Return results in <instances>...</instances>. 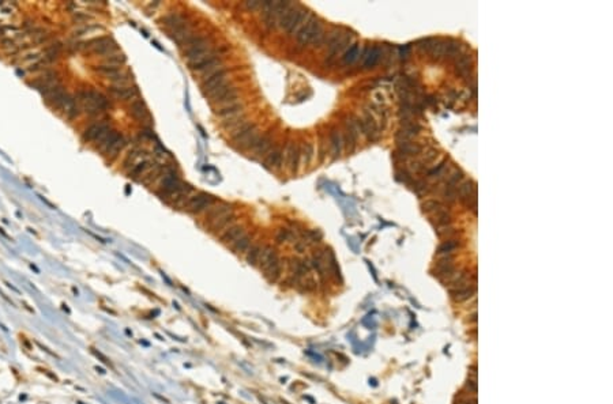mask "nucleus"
I'll list each match as a JSON object with an SVG mask.
<instances>
[{"label": "nucleus", "instance_id": "nucleus-1", "mask_svg": "<svg viewBox=\"0 0 613 404\" xmlns=\"http://www.w3.org/2000/svg\"><path fill=\"white\" fill-rule=\"evenodd\" d=\"M308 16V12L305 8L300 7L297 4H290L278 20V26L286 30L289 34H295V33L300 32V29L304 26Z\"/></svg>", "mask_w": 613, "mask_h": 404}, {"label": "nucleus", "instance_id": "nucleus-2", "mask_svg": "<svg viewBox=\"0 0 613 404\" xmlns=\"http://www.w3.org/2000/svg\"><path fill=\"white\" fill-rule=\"evenodd\" d=\"M231 138L236 146L240 147V148H254V146L260 139V134L255 124L246 122L243 127H240L239 130L232 132Z\"/></svg>", "mask_w": 613, "mask_h": 404}, {"label": "nucleus", "instance_id": "nucleus-3", "mask_svg": "<svg viewBox=\"0 0 613 404\" xmlns=\"http://www.w3.org/2000/svg\"><path fill=\"white\" fill-rule=\"evenodd\" d=\"M79 48H85L87 50H91L95 55L100 56H108L112 53L117 52V44L112 40L111 37H99V38H93V40L87 41L85 44H82Z\"/></svg>", "mask_w": 613, "mask_h": 404}, {"label": "nucleus", "instance_id": "nucleus-4", "mask_svg": "<svg viewBox=\"0 0 613 404\" xmlns=\"http://www.w3.org/2000/svg\"><path fill=\"white\" fill-rule=\"evenodd\" d=\"M322 32H323V30H322V26L321 23H319L316 16L309 15L307 22L304 23V26L300 29V32L297 33V42L300 45H303V46H305V45L313 42V40H315Z\"/></svg>", "mask_w": 613, "mask_h": 404}, {"label": "nucleus", "instance_id": "nucleus-5", "mask_svg": "<svg viewBox=\"0 0 613 404\" xmlns=\"http://www.w3.org/2000/svg\"><path fill=\"white\" fill-rule=\"evenodd\" d=\"M180 48L184 50L185 60L189 61L192 60V59H195L197 56H199L201 53H203L205 50H207V49H210L211 45L206 37L192 36L187 42L180 45Z\"/></svg>", "mask_w": 613, "mask_h": 404}, {"label": "nucleus", "instance_id": "nucleus-6", "mask_svg": "<svg viewBox=\"0 0 613 404\" xmlns=\"http://www.w3.org/2000/svg\"><path fill=\"white\" fill-rule=\"evenodd\" d=\"M214 203H215L214 196L209 195V193H205V192H199V193H197V195H193L189 197L188 201L185 203L184 210L185 211L191 212V214H198V212L205 211L206 208H209Z\"/></svg>", "mask_w": 613, "mask_h": 404}, {"label": "nucleus", "instance_id": "nucleus-7", "mask_svg": "<svg viewBox=\"0 0 613 404\" xmlns=\"http://www.w3.org/2000/svg\"><path fill=\"white\" fill-rule=\"evenodd\" d=\"M225 83H228L227 69L223 67L219 71H217V72L213 73L211 77L207 78L206 81L202 82V91H203L205 95H207V94H210L213 90L218 89V87L224 86Z\"/></svg>", "mask_w": 613, "mask_h": 404}, {"label": "nucleus", "instance_id": "nucleus-8", "mask_svg": "<svg viewBox=\"0 0 613 404\" xmlns=\"http://www.w3.org/2000/svg\"><path fill=\"white\" fill-rule=\"evenodd\" d=\"M108 91H109V94H111L115 99L130 102L134 101L135 98H138V94H139V91H138V89H136L135 86H126V87H113V86H111V87L108 89Z\"/></svg>", "mask_w": 613, "mask_h": 404}, {"label": "nucleus", "instance_id": "nucleus-9", "mask_svg": "<svg viewBox=\"0 0 613 404\" xmlns=\"http://www.w3.org/2000/svg\"><path fill=\"white\" fill-rule=\"evenodd\" d=\"M228 214H232L231 204L224 203V201H218L217 204L214 203L213 206L209 207V211H207V222L211 223V222H214V220H217L218 218L228 215Z\"/></svg>", "mask_w": 613, "mask_h": 404}, {"label": "nucleus", "instance_id": "nucleus-10", "mask_svg": "<svg viewBox=\"0 0 613 404\" xmlns=\"http://www.w3.org/2000/svg\"><path fill=\"white\" fill-rule=\"evenodd\" d=\"M130 113L132 114V117L139 120V121H144L146 118L150 117L148 108H146L144 102L140 98H135L134 101H131V104H130Z\"/></svg>", "mask_w": 613, "mask_h": 404}, {"label": "nucleus", "instance_id": "nucleus-11", "mask_svg": "<svg viewBox=\"0 0 613 404\" xmlns=\"http://www.w3.org/2000/svg\"><path fill=\"white\" fill-rule=\"evenodd\" d=\"M277 259H278V256H277L276 250H274L273 246H270V245L262 246V250H260V255H259V260H258V267H259L262 271H264V269L267 268L268 265L272 264L274 260H277Z\"/></svg>", "mask_w": 613, "mask_h": 404}, {"label": "nucleus", "instance_id": "nucleus-12", "mask_svg": "<svg viewBox=\"0 0 613 404\" xmlns=\"http://www.w3.org/2000/svg\"><path fill=\"white\" fill-rule=\"evenodd\" d=\"M244 234H246V233H244L243 226H240V224H233V226H231V228L228 229V230H225V232L221 234V241H223L224 244L233 245L236 241L240 240V238H241Z\"/></svg>", "mask_w": 613, "mask_h": 404}, {"label": "nucleus", "instance_id": "nucleus-13", "mask_svg": "<svg viewBox=\"0 0 613 404\" xmlns=\"http://www.w3.org/2000/svg\"><path fill=\"white\" fill-rule=\"evenodd\" d=\"M146 159H149V155L146 154V151H143L142 148H134L132 151H130L127 158L124 159V169L131 170L135 165H138L142 161H146Z\"/></svg>", "mask_w": 613, "mask_h": 404}, {"label": "nucleus", "instance_id": "nucleus-14", "mask_svg": "<svg viewBox=\"0 0 613 404\" xmlns=\"http://www.w3.org/2000/svg\"><path fill=\"white\" fill-rule=\"evenodd\" d=\"M60 110H62L63 114H64L67 118L72 120V118L78 117L81 108H79L78 102H77L75 98H72L71 95H67V98L62 104V106H60Z\"/></svg>", "mask_w": 613, "mask_h": 404}, {"label": "nucleus", "instance_id": "nucleus-15", "mask_svg": "<svg viewBox=\"0 0 613 404\" xmlns=\"http://www.w3.org/2000/svg\"><path fill=\"white\" fill-rule=\"evenodd\" d=\"M109 125H111V124L108 122V120H100V121L91 124V125L83 132V140H86V142H94L95 138L100 135V132L103 130H105V128Z\"/></svg>", "mask_w": 613, "mask_h": 404}, {"label": "nucleus", "instance_id": "nucleus-16", "mask_svg": "<svg viewBox=\"0 0 613 404\" xmlns=\"http://www.w3.org/2000/svg\"><path fill=\"white\" fill-rule=\"evenodd\" d=\"M162 23H164V26L166 29H168V32H175V30H177V29L183 28L185 23V18L181 14H177V12H172V14H169V15H166L162 19Z\"/></svg>", "mask_w": 613, "mask_h": 404}, {"label": "nucleus", "instance_id": "nucleus-17", "mask_svg": "<svg viewBox=\"0 0 613 404\" xmlns=\"http://www.w3.org/2000/svg\"><path fill=\"white\" fill-rule=\"evenodd\" d=\"M240 113H244V110H243V105H241L239 101L235 102V104H231V105L224 106V108H221V109L215 110V114H217L219 118H223V120L235 117V116H237V114H240Z\"/></svg>", "mask_w": 613, "mask_h": 404}, {"label": "nucleus", "instance_id": "nucleus-18", "mask_svg": "<svg viewBox=\"0 0 613 404\" xmlns=\"http://www.w3.org/2000/svg\"><path fill=\"white\" fill-rule=\"evenodd\" d=\"M361 134H364L370 140H375L378 138V127L375 124L374 118L370 114H366L365 118L361 120Z\"/></svg>", "mask_w": 613, "mask_h": 404}, {"label": "nucleus", "instance_id": "nucleus-19", "mask_svg": "<svg viewBox=\"0 0 613 404\" xmlns=\"http://www.w3.org/2000/svg\"><path fill=\"white\" fill-rule=\"evenodd\" d=\"M247 121V118H246V114L244 113H240L237 114V116H235V117H231V118H227V120H223V122H221V125H223V128L225 131H228V132H233V131L239 130L240 127H243Z\"/></svg>", "mask_w": 613, "mask_h": 404}, {"label": "nucleus", "instance_id": "nucleus-20", "mask_svg": "<svg viewBox=\"0 0 613 404\" xmlns=\"http://www.w3.org/2000/svg\"><path fill=\"white\" fill-rule=\"evenodd\" d=\"M282 165V151L280 148L268 151V154L264 158V166L267 169H280Z\"/></svg>", "mask_w": 613, "mask_h": 404}, {"label": "nucleus", "instance_id": "nucleus-21", "mask_svg": "<svg viewBox=\"0 0 613 404\" xmlns=\"http://www.w3.org/2000/svg\"><path fill=\"white\" fill-rule=\"evenodd\" d=\"M169 36H170V38H172L175 42H177L179 45H183L184 42H187V41H188L189 38L193 36V34H192V32H191V29L188 28V24H184L183 28L177 29V30H175V32L169 33Z\"/></svg>", "mask_w": 613, "mask_h": 404}, {"label": "nucleus", "instance_id": "nucleus-22", "mask_svg": "<svg viewBox=\"0 0 613 404\" xmlns=\"http://www.w3.org/2000/svg\"><path fill=\"white\" fill-rule=\"evenodd\" d=\"M286 157H288V166L290 171H296L299 167V162H300V153H299V147L295 144H289L286 148Z\"/></svg>", "mask_w": 613, "mask_h": 404}, {"label": "nucleus", "instance_id": "nucleus-23", "mask_svg": "<svg viewBox=\"0 0 613 404\" xmlns=\"http://www.w3.org/2000/svg\"><path fill=\"white\" fill-rule=\"evenodd\" d=\"M281 271H282V263H281L280 259H277L268 265L267 268L264 269L263 272L268 282H277L281 276Z\"/></svg>", "mask_w": 613, "mask_h": 404}, {"label": "nucleus", "instance_id": "nucleus-24", "mask_svg": "<svg viewBox=\"0 0 613 404\" xmlns=\"http://www.w3.org/2000/svg\"><path fill=\"white\" fill-rule=\"evenodd\" d=\"M380 56H382V52H380V49H379L378 46L368 49L365 56H364V67H365V68H374L375 65L379 63V60H380Z\"/></svg>", "mask_w": 613, "mask_h": 404}, {"label": "nucleus", "instance_id": "nucleus-25", "mask_svg": "<svg viewBox=\"0 0 613 404\" xmlns=\"http://www.w3.org/2000/svg\"><path fill=\"white\" fill-rule=\"evenodd\" d=\"M121 136H123V135L120 134V132H117V131H115V130H112L111 132H109V134L105 136V139H104L103 142L99 143V144L95 146V148H99V150L104 154V153H105V151H107L108 148H109V147H111L112 144L116 142V140H117V139L121 138Z\"/></svg>", "mask_w": 613, "mask_h": 404}, {"label": "nucleus", "instance_id": "nucleus-26", "mask_svg": "<svg viewBox=\"0 0 613 404\" xmlns=\"http://www.w3.org/2000/svg\"><path fill=\"white\" fill-rule=\"evenodd\" d=\"M101 61H103L101 64H104V65H111V67H121V65L126 63V56H124L123 53L115 52V53H112V55H108V56H104L103 60Z\"/></svg>", "mask_w": 613, "mask_h": 404}, {"label": "nucleus", "instance_id": "nucleus-27", "mask_svg": "<svg viewBox=\"0 0 613 404\" xmlns=\"http://www.w3.org/2000/svg\"><path fill=\"white\" fill-rule=\"evenodd\" d=\"M474 293H476V286L469 285L466 286V287H463V289L458 290V291H454V293H451V295H453V298L457 302H463L473 297Z\"/></svg>", "mask_w": 613, "mask_h": 404}, {"label": "nucleus", "instance_id": "nucleus-28", "mask_svg": "<svg viewBox=\"0 0 613 404\" xmlns=\"http://www.w3.org/2000/svg\"><path fill=\"white\" fill-rule=\"evenodd\" d=\"M94 71L95 72H99L100 75H103V77L108 78V79H111V78L116 77L117 73L121 72L123 68H121V67H111V65L99 64L94 67Z\"/></svg>", "mask_w": 613, "mask_h": 404}, {"label": "nucleus", "instance_id": "nucleus-29", "mask_svg": "<svg viewBox=\"0 0 613 404\" xmlns=\"http://www.w3.org/2000/svg\"><path fill=\"white\" fill-rule=\"evenodd\" d=\"M421 150H423V147H421L420 144H417V143H412V142L399 143V151H401L402 157H405V155L420 154Z\"/></svg>", "mask_w": 613, "mask_h": 404}, {"label": "nucleus", "instance_id": "nucleus-30", "mask_svg": "<svg viewBox=\"0 0 613 404\" xmlns=\"http://www.w3.org/2000/svg\"><path fill=\"white\" fill-rule=\"evenodd\" d=\"M272 138L270 136H260V139L258 140V143H256L255 146H254V153H255L256 155H262V154H266L268 150H270V147H272Z\"/></svg>", "mask_w": 613, "mask_h": 404}, {"label": "nucleus", "instance_id": "nucleus-31", "mask_svg": "<svg viewBox=\"0 0 613 404\" xmlns=\"http://www.w3.org/2000/svg\"><path fill=\"white\" fill-rule=\"evenodd\" d=\"M126 144H127V143H126V139L121 136V138L117 139V140H116V142L113 143V144H112V146L109 147V148H108L105 153H104V155H107L109 159H115L120 151L123 150Z\"/></svg>", "mask_w": 613, "mask_h": 404}, {"label": "nucleus", "instance_id": "nucleus-32", "mask_svg": "<svg viewBox=\"0 0 613 404\" xmlns=\"http://www.w3.org/2000/svg\"><path fill=\"white\" fill-rule=\"evenodd\" d=\"M250 245H251V237L244 234L240 240H237L232 245V249L235 250V253H244L250 249Z\"/></svg>", "mask_w": 613, "mask_h": 404}, {"label": "nucleus", "instance_id": "nucleus-33", "mask_svg": "<svg viewBox=\"0 0 613 404\" xmlns=\"http://www.w3.org/2000/svg\"><path fill=\"white\" fill-rule=\"evenodd\" d=\"M150 166H152V163H150L149 159H146V161H142V162H139L138 165H135V166L132 167L131 170H130V177L138 180V175L144 174V173H146V171L150 169Z\"/></svg>", "mask_w": 613, "mask_h": 404}, {"label": "nucleus", "instance_id": "nucleus-34", "mask_svg": "<svg viewBox=\"0 0 613 404\" xmlns=\"http://www.w3.org/2000/svg\"><path fill=\"white\" fill-rule=\"evenodd\" d=\"M260 250H262V246L260 245H254V246H251V249H248V253L247 256H246V260H247V263L250 265H258V260H259V255H260Z\"/></svg>", "mask_w": 613, "mask_h": 404}, {"label": "nucleus", "instance_id": "nucleus-35", "mask_svg": "<svg viewBox=\"0 0 613 404\" xmlns=\"http://www.w3.org/2000/svg\"><path fill=\"white\" fill-rule=\"evenodd\" d=\"M470 65H472V59H470V56H461L459 59L457 60V63H455V67H457V71L461 75H465V73H468L470 71Z\"/></svg>", "mask_w": 613, "mask_h": 404}, {"label": "nucleus", "instance_id": "nucleus-36", "mask_svg": "<svg viewBox=\"0 0 613 404\" xmlns=\"http://www.w3.org/2000/svg\"><path fill=\"white\" fill-rule=\"evenodd\" d=\"M330 142H331V150H333V154L337 157V155H339V153H341V135H339V132L338 131L334 130L333 132H331V135H330Z\"/></svg>", "mask_w": 613, "mask_h": 404}, {"label": "nucleus", "instance_id": "nucleus-37", "mask_svg": "<svg viewBox=\"0 0 613 404\" xmlns=\"http://www.w3.org/2000/svg\"><path fill=\"white\" fill-rule=\"evenodd\" d=\"M358 56H360V46H358L357 44H354L353 46H350V48L346 50L345 56H344V61H345L346 64H352V63H354V61L357 60Z\"/></svg>", "mask_w": 613, "mask_h": 404}, {"label": "nucleus", "instance_id": "nucleus-38", "mask_svg": "<svg viewBox=\"0 0 613 404\" xmlns=\"http://www.w3.org/2000/svg\"><path fill=\"white\" fill-rule=\"evenodd\" d=\"M459 196L461 197H469L470 195H473V193H476V184L472 183V181H466V183H463L459 187Z\"/></svg>", "mask_w": 613, "mask_h": 404}, {"label": "nucleus", "instance_id": "nucleus-39", "mask_svg": "<svg viewBox=\"0 0 613 404\" xmlns=\"http://www.w3.org/2000/svg\"><path fill=\"white\" fill-rule=\"evenodd\" d=\"M447 44H449V41H437L436 44H435V46L432 48V50H431V53H432L433 57H442V56H446V50H447Z\"/></svg>", "mask_w": 613, "mask_h": 404}, {"label": "nucleus", "instance_id": "nucleus-40", "mask_svg": "<svg viewBox=\"0 0 613 404\" xmlns=\"http://www.w3.org/2000/svg\"><path fill=\"white\" fill-rule=\"evenodd\" d=\"M312 157H313V148H312V146H311L309 143H305L304 148H303V161H304L305 166H307V165H309V162H311V159H312Z\"/></svg>", "mask_w": 613, "mask_h": 404}, {"label": "nucleus", "instance_id": "nucleus-41", "mask_svg": "<svg viewBox=\"0 0 613 404\" xmlns=\"http://www.w3.org/2000/svg\"><path fill=\"white\" fill-rule=\"evenodd\" d=\"M423 207H424L425 211H442V204L439 203V201H436V200H428V201H425Z\"/></svg>", "mask_w": 613, "mask_h": 404}, {"label": "nucleus", "instance_id": "nucleus-42", "mask_svg": "<svg viewBox=\"0 0 613 404\" xmlns=\"http://www.w3.org/2000/svg\"><path fill=\"white\" fill-rule=\"evenodd\" d=\"M289 238H290V233H289V230H286V229H280L276 236L277 244H284Z\"/></svg>", "mask_w": 613, "mask_h": 404}, {"label": "nucleus", "instance_id": "nucleus-43", "mask_svg": "<svg viewBox=\"0 0 613 404\" xmlns=\"http://www.w3.org/2000/svg\"><path fill=\"white\" fill-rule=\"evenodd\" d=\"M458 246V244L455 242V241H447V242H445V244H442L440 246H439V253H449L451 252L453 249H455Z\"/></svg>", "mask_w": 613, "mask_h": 404}, {"label": "nucleus", "instance_id": "nucleus-44", "mask_svg": "<svg viewBox=\"0 0 613 404\" xmlns=\"http://www.w3.org/2000/svg\"><path fill=\"white\" fill-rule=\"evenodd\" d=\"M462 180V173L461 171H454L453 174L449 177V181H447V185L449 187H454L455 188V185H458V183Z\"/></svg>", "mask_w": 613, "mask_h": 404}, {"label": "nucleus", "instance_id": "nucleus-45", "mask_svg": "<svg viewBox=\"0 0 613 404\" xmlns=\"http://www.w3.org/2000/svg\"><path fill=\"white\" fill-rule=\"evenodd\" d=\"M436 42H437V41L433 40V38H427V40L421 41L420 46L423 49H425V50H429V52H431V50H432L433 46H435V44H436Z\"/></svg>", "mask_w": 613, "mask_h": 404}, {"label": "nucleus", "instance_id": "nucleus-46", "mask_svg": "<svg viewBox=\"0 0 613 404\" xmlns=\"http://www.w3.org/2000/svg\"><path fill=\"white\" fill-rule=\"evenodd\" d=\"M466 387H468V389H469V391H472V392H473V393H476V392H477V378H476V377H473V378L468 380V383H466Z\"/></svg>", "mask_w": 613, "mask_h": 404}, {"label": "nucleus", "instance_id": "nucleus-47", "mask_svg": "<svg viewBox=\"0 0 613 404\" xmlns=\"http://www.w3.org/2000/svg\"><path fill=\"white\" fill-rule=\"evenodd\" d=\"M304 289L307 290V291H312V290H315L316 289V281H313L312 277H308V279L304 282Z\"/></svg>", "mask_w": 613, "mask_h": 404}, {"label": "nucleus", "instance_id": "nucleus-48", "mask_svg": "<svg viewBox=\"0 0 613 404\" xmlns=\"http://www.w3.org/2000/svg\"><path fill=\"white\" fill-rule=\"evenodd\" d=\"M445 196H446V199H449V200L455 199V196H457L455 188L449 187V185H447V188H446V192H445Z\"/></svg>", "mask_w": 613, "mask_h": 404}, {"label": "nucleus", "instance_id": "nucleus-49", "mask_svg": "<svg viewBox=\"0 0 613 404\" xmlns=\"http://www.w3.org/2000/svg\"><path fill=\"white\" fill-rule=\"evenodd\" d=\"M436 155H437L436 150L428 151V153L425 154L424 159H423V165H425V163H428V162H431V161H433V159L436 158Z\"/></svg>", "mask_w": 613, "mask_h": 404}, {"label": "nucleus", "instance_id": "nucleus-50", "mask_svg": "<svg viewBox=\"0 0 613 404\" xmlns=\"http://www.w3.org/2000/svg\"><path fill=\"white\" fill-rule=\"evenodd\" d=\"M260 6H262V2H258V0L246 2V7H247L248 10H258V8H260Z\"/></svg>", "mask_w": 613, "mask_h": 404}, {"label": "nucleus", "instance_id": "nucleus-51", "mask_svg": "<svg viewBox=\"0 0 613 404\" xmlns=\"http://www.w3.org/2000/svg\"><path fill=\"white\" fill-rule=\"evenodd\" d=\"M457 404H477V399L476 397H468V399L459 400Z\"/></svg>", "mask_w": 613, "mask_h": 404}, {"label": "nucleus", "instance_id": "nucleus-52", "mask_svg": "<svg viewBox=\"0 0 613 404\" xmlns=\"http://www.w3.org/2000/svg\"><path fill=\"white\" fill-rule=\"evenodd\" d=\"M425 189H427V184L424 183H417L416 185H414V191H416L417 193H421V192H424Z\"/></svg>", "mask_w": 613, "mask_h": 404}]
</instances>
